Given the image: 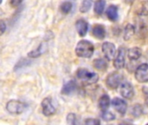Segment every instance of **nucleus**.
<instances>
[{
  "mask_svg": "<svg viewBox=\"0 0 148 125\" xmlns=\"http://www.w3.org/2000/svg\"><path fill=\"white\" fill-rule=\"evenodd\" d=\"M95 47L93 44L88 40L80 41L75 47V53L79 57L89 58L93 56Z\"/></svg>",
  "mask_w": 148,
  "mask_h": 125,
  "instance_id": "nucleus-1",
  "label": "nucleus"
},
{
  "mask_svg": "<svg viewBox=\"0 0 148 125\" xmlns=\"http://www.w3.org/2000/svg\"><path fill=\"white\" fill-rule=\"evenodd\" d=\"M76 76L82 83L86 84H94L99 79V77L96 73L91 72L87 69H79L76 72Z\"/></svg>",
  "mask_w": 148,
  "mask_h": 125,
  "instance_id": "nucleus-2",
  "label": "nucleus"
},
{
  "mask_svg": "<svg viewBox=\"0 0 148 125\" xmlns=\"http://www.w3.org/2000/svg\"><path fill=\"white\" fill-rule=\"evenodd\" d=\"M28 105L18 100H10L6 104V110L12 115H19L26 110Z\"/></svg>",
  "mask_w": 148,
  "mask_h": 125,
  "instance_id": "nucleus-3",
  "label": "nucleus"
},
{
  "mask_svg": "<svg viewBox=\"0 0 148 125\" xmlns=\"http://www.w3.org/2000/svg\"><path fill=\"white\" fill-rule=\"evenodd\" d=\"M122 80H123V76L121 73L113 72V73L108 75V78L106 80V83H107V85L109 88L116 89L121 84Z\"/></svg>",
  "mask_w": 148,
  "mask_h": 125,
  "instance_id": "nucleus-4",
  "label": "nucleus"
},
{
  "mask_svg": "<svg viewBox=\"0 0 148 125\" xmlns=\"http://www.w3.org/2000/svg\"><path fill=\"white\" fill-rule=\"evenodd\" d=\"M42 114L45 117H51L56 113V107L54 106L53 103H52V99L50 97H46L42 100Z\"/></svg>",
  "mask_w": 148,
  "mask_h": 125,
  "instance_id": "nucleus-5",
  "label": "nucleus"
},
{
  "mask_svg": "<svg viewBox=\"0 0 148 125\" xmlns=\"http://www.w3.org/2000/svg\"><path fill=\"white\" fill-rule=\"evenodd\" d=\"M125 62H126V50L124 47H121L117 54L115 55L114 60V66L115 67L116 70H121L125 66Z\"/></svg>",
  "mask_w": 148,
  "mask_h": 125,
  "instance_id": "nucleus-6",
  "label": "nucleus"
},
{
  "mask_svg": "<svg viewBox=\"0 0 148 125\" xmlns=\"http://www.w3.org/2000/svg\"><path fill=\"white\" fill-rule=\"evenodd\" d=\"M135 78L140 83H147L148 82V64H140L135 71Z\"/></svg>",
  "mask_w": 148,
  "mask_h": 125,
  "instance_id": "nucleus-7",
  "label": "nucleus"
},
{
  "mask_svg": "<svg viewBox=\"0 0 148 125\" xmlns=\"http://www.w3.org/2000/svg\"><path fill=\"white\" fill-rule=\"evenodd\" d=\"M102 52L105 56V57L108 61H112L115 57L116 54V49L115 45L110 42H106L102 44Z\"/></svg>",
  "mask_w": 148,
  "mask_h": 125,
  "instance_id": "nucleus-8",
  "label": "nucleus"
},
{
  "mask_svg": "<svg viewBox=\"0 0 148 125\" xmlns=\"http://www.w3.org/2000/svg\"><path fill=\"white\" fill-rule=\"evenodd\" d=\"M120 93L124 98L131 99L134 96V89L133 85L128 82L121 83L120 85Z\"/></svg>",
  "mask_w": 148,
  "mask_h": 125,
  "instance_id": "nucleus-9",
  "label": "nucleus"
},
{
  "mask_svg": "<svg viewBox=\"0 0 148 125\" xmlns=\"http://www.w3.org/2000/svg\"><path fill=\"white\" fill-rule=\"evenodd\" d=\"M112 105L114 108V110L121 115H124L127 112V104L125 100H123L120 97H114L112 100Z\"/></svg>",
  "mask_w": 148,
  "mask_h": 125,
  "instance_id": "nucleus-10",
  "label": "nucleus"
},
{
  "mask_svg": "<svg viewBox=\"0 0 148 125\" xmlns=\"http://www.w3.org/2000/svg\"><path fill=\"white\" fill-rule=\"evenodd\" d=\"M75 28L81 37H84L88 30V24L84 19H79L75 23Z\"/></svg>",
  "mask_w": 148,
  "mask_h": 125,
  "instance_id": "nucleus-11",
  "label": "nucleus"
},
{
  "mask_svg": "<svg viewBox=\"0 0 148 125\" xmlns=\"http://www.w3.org/2000/svg\"><path fill=\"white\" fill-rule=\"evenodd\" d=\"M46 50H47V44H46V43H42L36 50L29 51L28 53V57H29L31 58H36V57H40L41 55H42Z\"/></svg>",
  "mask_w": 148,
  "mask_h": 125,
  "instance_id": "nucleus-12",
  "label": "nucleus"
},
{
  "mask_svg": "<svg viewBox=\"0 0 148 125\" xmlns=\"http://www.w3.org/2000/svg\"><path fill=\"white\" fill-rule=\"evenodd\" d=\"M76 88H77V85H76L75 81L70 80L63 85L61 92L63 95H70L71 93H73L76 90Z\"/></svg>",
  "mask_w": 148,
  "mask_h": 125,
  "instance_id": "nucleus-13",
  "label": "nucleus"
},
{
  "mask_svg": "<svg viewBox=\"0 0 148 125\" xmlns=\"http://www.w3.org/2000/svg\"><path fill=\"white\" fill-rule=\"evenodd\" d=\"M92 33H93L94 37L98 39H103L106 37V30H105L104 26H102L101 24L95 25L93 28Z\"/></svg>",
  "mask_w": 148,
  "mask_h": 125,
  "instance_id": "nucleus-14",
  "label": "nucleus"
},
{
  "mask_svg": "<svg viewBox=\"0 0 148 125\" xmlns=\"http://www.w3.org/2000/svg\"><path fill=\"white\" fill-rule=\"evenodd\" d=\"M106 14L110 21L114 22L118 19V8L115 5H110L108 7Z\"/></svg>",
  "mask_w": 148,
  "mask_h": 125,
  "instance_id": "nucleus-15",
  "label": "nucleus"
},
{
  "mask_svg": "<svg viewBox=\"0 0 148 125\" xmlns=\"http://www.w3.org/2000/svg\"><path fill=\"white\" fill-rule=\"evenodd\" d=\"M128 58L132 61H136L141 57V50L138 47H134L128 50L127 51Z\"/></svg>",
  "mask_w": 148,
  "mask_h": 125,
  "instance_id": "nucleus-16",
  "label": "nucleus"
},
{
  "mask_svg": "<svg viewBox=\"0 0 148 125\" xmlns=\"http://www.w3.org/2000/svg\"><path fill=\"white\" fill-rule=\"evenodd\" d=\"M110 103H111V101H110L109 97L108 95H103V96H101V97L99 100V107L101 108V110L102 111L107 110L110 106Z\"/></svg>",
  "mask_w": 148,
  "mask_h": 125,
  "instance_id": "nucleus-17",
  "label": "nucleus"
},
{
  "mask_svg": "<svg viewBox=\"0 0 148 125\" xmlns=\"http://www.w3.org/2000/svg\"><path fill=\"white\" fill-rule=\"evenodd\" d=\"M105 6H106V1L105 0H97L95 3V7H94L95 12L98 15H101L105 9Z\"/></svg>",
  "mask_w": 148,
  "mask_h": 125,
  "instance_id": "nucleus-18",
  "label": "nucleus"
},
{
  "mask_svg": "<svg viewBox=\"0 0 148 125\" xmlns=\"http://www.w3.org/2000/svg\"><path fill=\"white\" fill-rule=\"evenodd\" d=\"M134 32H135V29H134V26L132 25V24H127L125 28V30H124V38L125 40H129L130 38L133 37V36L134 35Z\"/></svg>",
  "mask_w": 148,
  "mask_h": 125,
  "instance_id": "nucleus-19",
  "label": "nucleus"
},
{
  "mask_svg": "<svg viewBox=\"0 0 148 125\" xmlns=\"http://www.w3.org/2000/svg\"><path fill=\"white\" fill-rule=\"evenodd\" d=\"M94 66L99 70H104L108 68V63L102 58H97L94 61Z\"/></svg>",
  "mask_w": 148,
  "mask_h": 125,
  "instance_id": "nucleus-20",
  "label": "nucleus"
},
{
  "mask_svg": "<svg viewBox=\"0 0 148 125\" xmlns=\"http://www.w3.org/2000/svg\"><path fill=\"white\" fill-rule=\"evenodd\" d=\"M92 2H93V0H82L81 7H80V11L81 12L88 11L92 6Z\"/></svg>",
  "mask_w": 148,
  "mask_h": 125,
  "instance_id": "nucleus-21",
  "label": "nucleus"
},
{
  "mask_svg": "<svg viewBox=\"0 0 148 125\" xmlns=\"http://www.w3.org/2000/svg\"><path fill=\"white\" fill-rule=\"evenodd\" d=\"M60 10L63 14H68L72 10V3L70 2H69V1H66V2H64V3H62L61 4Z\"/></svg>",
  "mask_w": 148,
  "mask_h": 125,
  "instance_id": "nucleus-22",
  "label": "nucleus"
},
{
  "mask_svg": "<svg viewBox=\"0 0 148 125\" xmlns=\"http://www.w3.org/2000/svg\"><path fill=\"white\" fill-rule=\"evenodd\" d=\"M142 111H143V108L141 105H140L139 104H135L134 106L132 107L131 109V114L134 117H140L141 114H142Z\"/></svg>",
  "mask_w": 148,
  "mask_h": 125,
  "instance_id": "nucleus-23",
  "label": "nucleus"
},
{
  "mask_svg": "<svg viewBox=\"0 0 148 125\" xmlns=\"http://www.w3.org/2000/svg\"><path fill=\"white\" fill-rule=\"evenodd\" d=\"M67 123L69 124V125H79L80 123L78 121V118L77 117L73 114V113H70L67 116Z\"/></svg>",
  "mask_w": 148,
  "mask_h": 125,
  "instance_id": "nucleus-24",
  "label": "nucleus"
},
{
  "mask_svg": "<svg viewBox=\"0 0 148 125\" xmlns=\"http://www.w3.org/2000/svg\"><path fill=\"white\" fill-rule=\"evenodd\" d=\"M101 117L103 118L104 121H107V122H110V121H113V120L115 119V116H114L112 112H110V111H108V110H104V111H102Z\"/></svg>",
  "mask_w": 148,
  "mask_h": 125,
  "instance_id": "nucleus-25",
  "label": "nucleus"
},
{
  "mask_svg": "<svg viewBox=\"0 0 148 125\" xmlns=\"http://www.w3.org/2000/svg\"><path fill=\"white\" fill-rule=\"evenodd\" d=\"M29 61H28V60H25V59H22L21 61H19L17 64H16V65L15 66V68H14V70L15 71H16V70H21V69H23V67H25V66H27L28 64H29Z\"/></svg>",
  "mask_w": 148,
  "mask_h": 125,
  "instance_id": "nucleus-26",
  "label": "nucleus"
},
{
  "mask_svg": "<svg viewBox=\"0 0 148 125\" xmlns=\"http://www.w3.org/2000/svg\"><path fill=\"white\" fill-rule=\"evenodd\" d=\"M85 125H101V121L95 118H88L85 121Z\"/></svg>",
  "mask_w": 148,
  "mask_h": 125,
  "instance_id": "nucleus-27",
  "label": "nucleus"
},
{
  "mask_svg": "<svg viewBox=\"0 0 148 125\" xmlns=\"http://www.w3.org/2000/svg\"><path fill=\"white\" fill-rule=\"evenodd\" d=\"M6 30V24L3 20H0V36L3 35Z\"/></svg>",
  "mask_w": 148,
  "mask_h": 125,
  "instance_id": "nucleus-28",
  "label": "nucleus"
},
{
  "mask_svg": "<svg viewBox=\"0 0 148 125\" xmlns=\"http://www.w3.org/2000/svg\"><path fill=\"white\" fill-rule=\"evenodd\" d=\"M22 1L23 0H10V4L12 7H17L22 3Z\"/></svg>",
  "mask_w": 148,
  "mask_h": 125,
  "instance_id": "nucleus-29",
  "label": "nucleus"
},
{
  "mask_svg": "<svg viewBox=\"0 0 148 125\" xmlns=\"http://www.w3.org/2000/svg\"><path fill=\"white\" fill-rule=\"evenodd\" d=\"M143 92H144V94L147 97V98H148V87H145V88H143Z\"/></svg>",
  "mask_w": 148,
  "mask_h": 125,
  "instance_id": "nucleus-30",
  "label": "nucleus"
},
{
  "mask_svg": "<svg viewBox=\"0 0 148 125\" xmlns=\"http://www.w3.org/2000/svg\"><path fill=\"white\" fill-rule=\"evenodd\" d=\"M125 1H126V3H132L134 0H125Z\"/></svg>",
  "mask_w": 148,
  "mask_h": 125,
  "instance_id": "nucleus-31",
  "label": "nucleus"
},
{
  "mask_svg": "<svg viewBox=\"0 0 148 125\" xmlns=\"http://www.w3.org/2000/svg\"><path fill=\"white\" fill-rule=\"evenodd\" d=\"M119 125H132V124H127V123H121V124H120Z\"/></svg>",
  "mask_w": 148,
  "mask_h": 125,
  "instance_id": "nucleus-32",
  "label": "nucleus"
},
{
  "mask_svg": "<svg viewBox=\"0 0 148 125\" xmlns=\"http://www.w3.org/2000/svg\"><path fill=\"white\" fill-rule=\"evenodd\" d=\"M146 103H147V106H148V98L146 100Z\"/></svg>",
  "mask_w": 148,
  "mask_h": 125,
  "instance_id": "nucleus-33",
  "label": "nucleus"
},
{
  "mask_svg": "<svg viewBox=\"0 0 148 125\" xmlns=\"http://www.w3.org/2000/svg\"><path fill=\"white\" fill-rule=\"evenodd\" d=\"M2 1H3V0H0V3H2Z\"/></svg>",
  "mask_w": 148,
  "mask_h": 125,
  "instance_id": "nucleus-34",
  "label": "nucleus"
},
{
  "mask_svg": "<svg viewBox=\"0 0 148 125\" xmlns=\"http://www.w3.org/2000/svg\"><path fill=\"white\" fill-rule=\"evenodd\" d=\"M146 125H148V124H146Z\"/></svg>",
  "mask_w": 148,
  "mask_h": 125,
  "instance_id": "nucleus-35",
  "label": "nucleus"
}]
</instances>
